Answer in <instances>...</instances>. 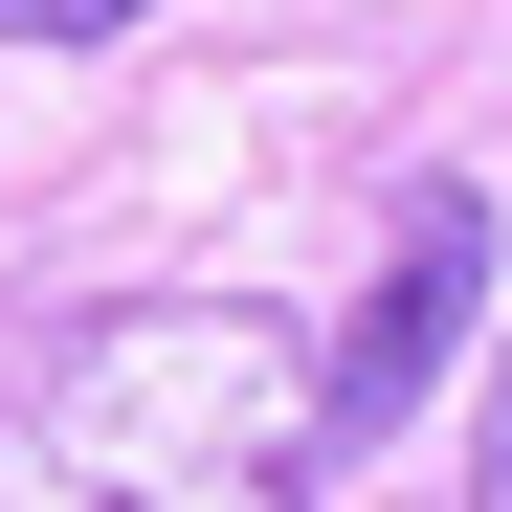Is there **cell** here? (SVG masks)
Returning a JSON list of instances; mask_svg holds the SVG:
<instances>
[{"mask_svg":"<svg viewBox=\"0 0 512 512\" xmlns=\"http://www.w3.org/2000/svg\"><path fill=\"white\" fill-rule=\"evenodd\" d=\"M112 23H156V0H0V45H112Z\"/></svg>","mask_w":512,"mask_h":512,"instance_id":"cell-3","label":"cell"},{"mask_svg":"<svg viewBox=\"0 0 512 512\" xmlns=\"http://www.w3.org/2000/svg\"><path fill=\"white\" fill-rule=\"evenodd\" d=\"M334 357L268 290H112L0 379V512H312Z\"/></svg>","mask_w":512,"mask_h":512,"instance_id":"cell-1","label":"cell"},{"mask_svg":"<svg viewBox=\"0 0 512 512\" xmlns=\"http://www.w3.org/2000/svg\"><path fill=\"white\" fill-rule=\"evenodd\" d=\"M468 312H490V179H423L401 245H379V312L334 334V446H401L423 379L468 357Z\"/></svg>","mask_w":512,"mask_h":512,"instance_id":"cell-2","label":"cell"},{"mask_svg":"<svg viewBox=\"0 0 512 512\" xmlns=\"http://www.w3.org/2000/svg\"><path fill=\"white\" fill-rule=\"evenodd\" d=\"M468 512H512V334H490V423H468Z\"/></svg>","mask_w":512,"mask_h":512,"instance_id":"cell-4","label":"cell"}]
</instances>
